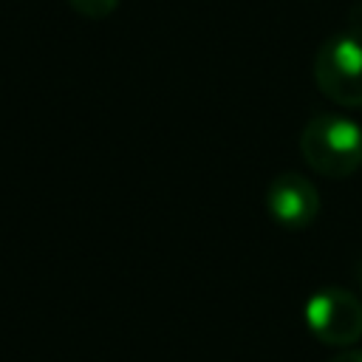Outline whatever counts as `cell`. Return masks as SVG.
<instances>
[{
  "mask_svg": "<svg viewBox=\"0 0 362 362\" xmlns=\"http://www.w3.org/2000/svg\"><path fill=\"white\" fill-rule=\"evenodd\" d=\"M305 164L325 178H348L362 167V127L339 113H320L300 133Z\"/></svg>",
  "mask_w": 362,
  "mask_h": 362,
  "instance_id": "cell-1",
  "label": "cell"
},
{
  "mask_svg": "<svg viewBox=\"0 0 362 362\" xmlns=\"http://www.w3.org/2000/svg\"><path fill=\"white\" fill-rule=\"evenodd\" d=\"M314 82L331 102L362 107V31H337L317 48Z\"/></svg>",
  "mask_w": 362,
  "mask_h": 362,
  "instance_id": "cell-2",
  "label": "cell"
},
{
  "mask_svg": "<svg viewBox=\"0 0 362 362\" xmlns=\"http://www.w3.org/2000/svg\"><path fill=\"white\" fill-rule=\"evenodd\" d=\"M303 320L322 345L348 348L362 337V300L342 286H325L308 294Z\"/></svg>",
  "mask_w": 362,
  "mask_h": 362,
  "instance_id": "cell-3",
  "label": "cell"
},
{
  "mask_svg": "<svg viewBox=\"0 0 362 362\" xmlns=\"http://www.w3.org/2000/svg\"><path fill=\"white\" fill-rule=\"evenodd\" d=\"M266 209L274 223L286 229H305L320 215V192L297 170L277 173L266 187Z\"/></svg>",
  "mask_w": 362,
  "mask_h": 362,
  "instance_id": "cell-4",
  "label": "cell"
},
{
  "mask_svg": "<svg viewBox=\"0 0 362 362\" xmlns=\"http://www.w3.org/2000/svg\"><path fill=\"white\" fill-rule=\"evenodd\" d=\"M68 6L88 20H102V17H110L116 11L119 0H68Z\"/></svg>",
  "mask_w": 362,
  "mask_h": 362,
  "instance_id": "cell-5",
  "label": "cell"
},
{
  "mask_svg": "<svg viewBox=\"0 0 362 362\" xmlns=\"http://www.w3.org/2000/svg\"><path fill=\"white\" fill-rule=\"evenodd\" d=\"M328 362H362V351H359V348H354V351H339V354H334Z\"/></svg>",
  "mask_w": 362,
  "mask_h": 362,
  "instance_id": "cell-6",
  "label": "cell"
},
{
  "mask_svg": "<svg viewBox=\"0 0 362 362\" xmlns=\"http://www.w3.org/2000/svg\"><path fill=\"white\" fill-rule=\"evenodd\" d=\"M359 283H362V263H359Z\"/></svg>",
  "mask_w": 362,
  "mask_h": 362,
  "instance_id": "cell-7",
  "label": "cell"
}]
</instances>
